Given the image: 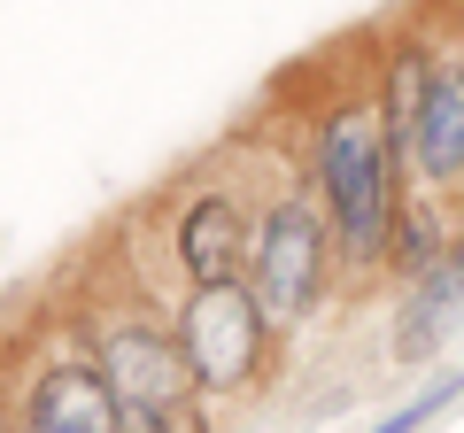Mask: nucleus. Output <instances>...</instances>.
I'll return each instance as SVG.
<instances>
[{"mask_svg":"<svg viewBox=\"0 0 464 433\" xmlns=\"http://www.w3.org/2000/svg\"><path fill=\"white\" fill-rule=\"evenodd\" d=\"M317 186H325L333 233H341V255L372 264L387 255V233H395V148L380 132V109H341L317 140Z\"/></svg>","mask_w":464,"mask_h":433,"instance_id":"obj_1","label":"nucleus"},{"mask_svg":"<svg viewBox=\"0 0 464 433\" xmlns=\"http://www.w3.org/2000/svg\"><path fill=\"white\" fill-rule=\"evenodd\" d=\"M179 349H186L194 387H240V380L256 371V349H264L256 286H240V279L194 286V302L179 310Z\"/></svg>","mask_w":464,"mask_h":433,"instance_id":"obj_2","label":"nucleus"},{"mask_svg":"<svg viewBox=\"0 0 464 433\" xmlns=\"http://www.w3.org/2000/svg\"><path fill=\"white\" fill-rule=\"evenodd\" d=\"M248 264H256V310L264 317H302L317 302V279H325V225H317L302 201H279L264 216V233L248 240Z\"/></svg>","mask_w":464,"mask_h":433,"instance_id":"obj_3","label":"nucleus"},{"mask_svg":"<svg viewBox=\"0 0 464 433\" xmlns=\"http://www.w3.org/2000/svg\"><path fill=\"white\" fill-rule=\"evenodd\" d=\"M101 380H109V395L124 410H170V402H186L194 371H186V349L170 333H155V325H116L101 341Z\"/></svg>","mask_w":464,"mask_h":433,"instance_id":"obj_4","label":"nucleus"},{"mask_svg":"<svg viewBox=\"0 0 464 433\" xmlns=\"http://www.w3.org/2000/svg\"><path fill=\"white\" fill-rule=\"evenodd\" d=\"M32 426H63V433H116L124 426V402L109 395L101 364H54L32 387Z\"/></svg>","mask_w":464,"mask_h":433,"instance_id":"obj_5","label":"nucleus"},{"mask_svg":"<svg viewBox=\"0 0 464 433\" xmlns=\"http://www.w3.org/2000/svg\"><path fill=\"white\" fill-rule=\"evenodd\" d=\"M411 155L433 186H464V63H433L426 117H418Z\"/></svg>","mask_w":464,"mask_h":433,"instance_id":"obj_6","label":"nucleus"},{"mask_svg":"<svg viewBox=\"0 0 464 433\" xmlns=\"http://www.w3.org/2000/svg\"><path fill=\"white\" fill-rule=\"evenodd\" d=\"M457 317H464V240H449L441 264L418 271V294H411V310H402V333H395L402 364L433 356V349L449 341V325H457Z\"/></svg>","mask_w":464,"mask_h":433,"instance_id":"obj_7","label":"nucleus"},{"mask_svg":"<svg viewBox=\"0 0 464 433\" xmlns=\"http://www.w3.org/2000/svg\"><path fill=\"white\" fill-rule=\"evenodd\" d=\"M179 255H186V271H194V286H209V279H240V264H248L240 209H232L225 194H201L194 209H186V225H179Z\"/></svg>","mask_w":464,"mask_h":433,"instance_id":"obj_8","label":"nucleus"},{"mask_svg":"<svg viewBox=\"0 0 464 433\" xmlns=\"http://www.w3.org/2000/svg\"><path fill=\"white\" fill-rule=\"evenodd\" d=\"M426 85H433V54L426 47H395L387 54V93H380V132L395 148V163L411 155L418 117H426Z\"/></svg>","mask_w":464,"mask_h":433,"instance_id":"obj_9","label":"nucleus"},{"mask_svg":"<svg viewBox=\"0 0 464 433\" xmlns=\"http://www.w3.org/2000/svg\"><path fill=\"white\" fill-rule=\"evenodd\" d=\"M441 248H449V240L433 233V216H426V209H395V233H387V255H395V264L411 271V279L441 264Z\"/></svg>","mask_w":464,"mask_h":433,"instance_id":"obj_10","label":"nucleus"},{"mask_svg":"<svg viewBox=\"0 0 464 433\" xmlns=\"http://www.w3.org/2000/svg\"><path fill=\"white\" fill-rule=\"evenodd\" d=\"M457 387H464V371H457V380H441V387H426L418 402H402V410L387 418V426H372V433H418V426H426L433 410H449V395H457Z\"/></svg>","mask_w":464,"mask_h":433,"instance_id":"obj_11","label":"nucleus"},{"mask_svg":"<svg viewBox=\"0 0 464 433\" xmlns=\"http://www.w3.org/2000/svg\"><path fill=\"white\" fill-rule=\"evenodd\" d=\"M163 433H209V426H201L194 402H170V410H163Z\"/></svg>","mask_w":464,"mask_h":433,"instance_id":"obj_12","label":"nucleus"},{"mask_svg":"<svg viewBox=\"0 0 464 433\" xmlns=\"http://www.w3.org/2000/svg\"><path fill=\"white\" fill-rule=\"evenodd\" d=\"M116 433H163V410H124V426Z\"/></svg>","mask_w":464,"mask_h":433,"instance_id":"obj_13","label":"nucleus"},{"mask_svg":"<svg viewBox=\"0 0 464 433\" xmlns=\"http://www.w3.org/2000/svg\"><path fill=\"white\" fill-rule=\"evenodd\" d=\"M32 433H63V426H32Z\"/></svg>","mask_w":464,"mask_h":433,"instance_id":"obj_14","label":"nucleus"}]
</instances>
